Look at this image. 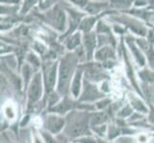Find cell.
<instances>
[{
  "mask_svg": "<svg viewBox=\"0 0 154 143\" xmlns=\"http://www.w3.org/2000/svg\"><path fill=\"white\" fill-rule=\"evenodd\" d=\"M100 143H104L103 141H100Z\"/></svg>",
  "mask_w": 154,
  "mask_h": 143,
  "instance_id": "22",
  "label": "cell"
},
{
  "mask_svg": "<svg viewBox=\"0 0 154 143\" xmlns=\"http://www.w3.org/2000/svg\"><path fill=\"white\" fill-rule=\"evenodd\" d=\"M94 22H95V19H93V18H87L85 20H83L82 23L81 24V29L83 31H88L90 29H91Z\"/></svg>",
  "mask_w": 154,
  "mask_h": 143,
  "instance_id": "13",
  "label": "cell"
},
{
  "mask_svg": "<svg viewBox=\"0 0 154 143\" xmlns=\"http://www.w3.org/2000/svg\"><path fill=\"white\" fill-rule=\"evenodd\" d=\"M131 103H132V105H133V107L136 110L140 111V112H143V113H146L147 112L146 106L144 105V103H143L141 100L137 99V98H132L131 99Z\"/></svg>",
  "mask_w": 154,
  "mask_h": 143,
  "instance_id": "11",
  "label": "cell"
},
{
  "mask_svg": "<svg viewBox=\"0 0 154 143\" xmlns=\"http://www.w3.org/2000/svg\"><path fill=\"white\" fill-rule=\"evenodd\" d=\"M82 143H95V141L93 139H82L81 140Z\"/></svg>",
  "mask_w": 154,
  "mask_h": 143,
  "instance_id": "21",
  "label": "cell"
},
{
  "mask_svg": "<svg viewBox=\"0 0 154 143\" xmlns=\"http://www.w3.org/2000/svg\"><path fill=\"white\" fill-rule=\"evenodd\" d=\"M56 75H57V66L54 65L49 70L48 73H47V77H46V83L49 89H53V87L55 86Z\"/></svg>",
  "mask_w": 154,
  "mask_h": 143,
  "instance_id": "8",
  "label": "cell"
},
{
  "mask_svg": "<svg viewBox=\"0 0 154 143\" xmlns=\"http://www.w3.org/2000/svg\"><path fill=\"white\" fill-rule=\"evenodd\" d=\"M29 76H30V70H29V68L28 67H25L24 69V76L26 79H28L29 78Z\"/></svg>",
  "mask_w": 154,
  "mask_h": 143,
  "instance_id": "20",
  "label": "cell"
},
{
  "mask_svg": "<svg viewBox=\"0 0 154 143\" xmlns=\"http://www.w3.org/2000/svg\"><path fill=\"white\" fill-rule=\"evenodd\" d=\"M84 44H85V48H86L88 55H90L92 51L94 50L95 44H96V39H95L94 34H86L85 37H84Z\"/></svg>",
  "mask_w": 154,
  "mask_h": 143,
  "instance_id": "9",
  "label": "cell"
},
{
  "mask_svg": "<svg viewBox=\"0 0 154 143\" xmlns=\"http://www.w3.org/2000/svg\"><path fill=\"white\" fill-rule=\"evenodd\" d=\"M141 76L144 80L147 81V82H150L154 85V75L149 72H142L141 73Z\"/></svg>",
  "mask_w": 154,
  "mask_h": 143,
  "instance_id": "14",
  "label": "cell"
},
{
  "mask_svg": "<svg viewBox=\"0 0 154 143\" xmlns=\"http://www.w3.org/2000/svg\"><path fill=\"white\" fill-rule=\"evenodd\" d=\"M63 124H64V120L57 116H50L47 119V127L53 133H57L62 128Z\"/></svg>",
  "mask_w": 154,
  "mask_h": 143,
  "instance_id": "5",
  "label": "cell"
},
{
  "mask_svg": "<svg viewBox=\"0 0 154 143\" xmlns=\"http://www.w3.org/2000/svg\"><path fill=\"white\" fill-rule=\"evenodd\" d=\"M42 93V87H41V76L39 73H36L34 76L33 80L29 88V97L31 101H35L39 99Z\"/></svg>",
  "mask_w": 154,
  "mask_h": 143,
  "instance_id": "2",
  "label": "cell"
},
{
  "mask_svg": "<svg viewBox=\"0 0 154 143\" xmlns=\"http://www.w3.org/2000/svg\"><path fill=\"white\" fill-rule=\"evenodd\" d=\"M5 114H6L7 118H10V119H13L14 118V115H15V113L14 112L13 107H12V106H10V105L5 108Z\"/></svg>",
  "mask_w": 154,
  "mask_h": 143,
  "instance_id": "17",
  "label": "cell"
},
{
  "mask_svg": "<svg viewBox=\"0 0 154 143\" xmlns=\"http://www.w3.org/2000/svg\"><path fill=\"white\" fill-rule=\"evenodd\" d=\"M69 109V105H68V103H62V104H60L58 107L57 108V112H60V113H64V112H66V111Z\"/></svg>",
  "mask_w": 154,
  "mask_h": 143,
  "instance_id": "18",
  "label": "cell"
},
{
  "mask_svg": "<svg viewBox=\"0 0 154 143\" xmlns=\"http://www.w3.org/2000/svg\"><path fill=\"white\" fill-rule=\"evenodd\" d=\"M52 24L55 28L57 30L62 31L64 29L65 26V14L64 12L61 10L60 9H55V10L52 13L51 16Z\"/></svg>",
  "mask_w": 154,
  "mask_h": 143,
  "instance_id": "3",
  "label": "cell"
},
{
  "mask_svg": "<svg viewBox=\"0 0 154 143\" xmlns=\"http://www.w3.org/2000/svg\"><path fill=\"white\" fill-rule=\"evenodd\" d=\"M100 97V94L97 91L96 87L87 85L84 90L83 97H82V100H95Z\"/></svg>",
  "mask_w": 154,
  "mask_h": 143,
  "instance_id": "6",
  "label": "cell"
},
{
  "mask_svg": "<svg viewBox=\"0 0 154 143\" xmlns=\"http://www.w3.org/2000/svg\"><path fill=\"white\" fill-rule=\"evenodd\" d=\"M75 66V59L71 55H67L62 60L60 68V81H58V90L60 93H65L70 82L72 73Z\"/></svg>",
  "mask_w": 154,
  "mask_h": 143,
  "instance_id": "1",
  "label": "cell"
},
{
  "mask_svg": "<svg viewBox=\"0 0 154 143\" xmlns=\"http://www.w3.org/2000/svg\"><path fill=\"white\" fill-rule=\"evenodd\" d=\"M79 43V34H77L70 39V41H69L68 48H69V49H73V48H75L76 46H78Z\"/></svg>",
  "mask_w": 154,
  "mask_h": 143,
  "instance_id": "16",
  "label": "cell"
},
{
  "mask_svg": "<svg viewBox=\"0 0 154 143\" xmlns=\"http://www.w3.org/2000/svg\"><path fill=\"white\" fill-rule=\"evenodd\" d=\"M81 77H82V73L78 72L75 76V79H74L73 85H72V92L75 97H78L79 92V88H81Z\"/></svg>",
  "mask_w": 154,
  "mask_h": 143,
  "instance_id": "10",
  "label": "cell"
},
{
  "mask_svg": "<svg viewBox=\"0 0 154 143\" xmlns=\"http://www.w3.org/2000/svg\"><path fill=\"white\" fill-rule=\"evenodd\" d=\"M106 120V116L103 114H97L93 116V118L91 119V124L92 125H100L103 123Z\"/></svg>",
  "mask_w": 154,
  "mask_h": 143,
  "instance_id": "12",
  "label": "cell"
},
{
  "mask_svg": "<svg viewBox=\"0 0 154 143\" xmlns=\"http://www.w3.org/2000/svg\"><path fill=\"white\" fill-rule=\"evenodd\" d=\"M96 57H97V59L102 60V61L108 60V59H110V58L114 57V52L112 49H110V48L105 47V48H103V49H100L97 52Z\"/></svg>",
  "mask_w": 154,
  "mask_h": 143,
  "instance_id": "7",
  "label": "cell"
},
{
  "mask_svg": "<svg viewBox=\"0 0 154 143\" xmlns=\"http://www.w3.org/2000/svg\"><path fill=\"white\" fill-rule=\"evenodd\" d=\"M131 114V109L129 107H125L124 110H123V112L121 113V115H123V116H126V115H128Z\"/></svg>",
  "mask_w": 154,
  "mask_h": 143,
  "instance_id": "19",
  "label": "cell"
},
{
  "mask_svg": "<svg viewBox=\"0 0 154 143\" xmlns=\"http://www.w3.org/2000/svg\"><path fill=\"white\" fill-rule=\"evenodd\" d=\"M129 45H130V47H131L132 51H133V52H134V55H135V56H136V58H137L138 62L140 63V65H143V64H144V57H143L142 55L140 54L139 52H138V49H137V48H136L133 44L131 45V43L129 42Z\"/></svg>",
  "mask_w": 154,
  "mask_h": 143,
  "instance_id": "15",
  "label": "cell"
},
{
  "mask_svg": "<svg viewBox=\"0 0 154 143\" xmlns=\"http://www.w3.org/2000/svg\"><path fill=\"white\" fill-rule=\"evenodd\" d=\"M86 133H87V125L85 121L83 120H79L75 124H73L70 131H69V135L73 136H81Z\"/></svg>",
  "mask_w": 154,
  "mask_h": 143,
  "instance_id": "4",
  "label": "cell"
}]
</instances>
